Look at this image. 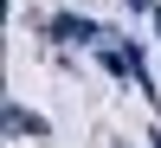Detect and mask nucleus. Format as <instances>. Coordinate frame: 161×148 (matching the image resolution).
I'll use <instances>...</instances> for the list:
<instances>
[{
	"instance_id": "1",
	"label": "nucleus",
	"mask_w": 161,
	"mask_h": 148,
	"mask_svg": "<svg viewBox=\"0 0 161 148\" xmlns=\"http://www.w3.org/2000/svg\"><path fill=\"white\" fill-rule=\"evenodd\" d=\"M45 32L58 39V45H97V39H103V26L77 19V13H52V19H45Z\"/></svg>"
},
{
	"instance_id": "2",
	"label": "nucleus",
	"mask_w": 161,
	"mask_h": 148,
	"mask_svg": "<svg viewBox=\"0 0 161 148\" xmlns=\"http://www.w3.org/2000/svg\"><path fill=\"white\" fill-rule=\"evenodd\" d=\"M7 135H45V116H32V110H19V103H7Z\"/></svg>"
},
{
	"instance_id": "3",
	"label": "nucleus",
	"mask_w": 161,
	"mask_h": 148,
	"mask_svg": "<svg viewBox=\"0 0 161 148\" xmlns=\"http://www.w3.org/2000/svg\"><path fill=\"white\" fill-rule=\"evenodd\" d=\"M129 7H136V13H155V0H129Z\"/></svg>"
},
{
	"instance_id": "4",
	"label": "nucleus",
	"mask_w": 161,
	"mask_h": 148,
	"mask_svg": "<svg viewBox=\"0 0 161 148\" xmlns=\"http://www.w3.org/2000/svg\"><path fill=\"white\" fill-rule=\"evenodd\" d=\"M155 32H161V7H155Z\"/></svg>"
},
{
	"instance_id": "5",
	"label": "nucleus",
	"mask_w": 161,
	"mask_h": 148,
	"mask_svg": "<svg viewBox=\"0 0 161 148\" xmlns=\"http://www.w3.org/2000/svg\"><path fill=\"white\" fill-rule=\"evenodd\" d=\"M148 148H161V129H155V142H148Z\"/></svg>"
}]
</instances>
